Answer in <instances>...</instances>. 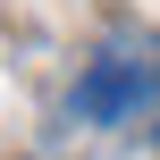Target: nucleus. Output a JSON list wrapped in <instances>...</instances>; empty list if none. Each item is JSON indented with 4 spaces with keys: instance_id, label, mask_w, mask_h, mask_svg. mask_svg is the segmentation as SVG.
<instances>
[{
    "instance_id": "1",
    "label": "nucleus",
    "mask_w": 160,
    "mask_h": 160,
    "mask_svg": "<svg viewBox=\"0 0 160 160\" xmlns=\"http://www.w3.org/2000/svg\"><path fill=\"white\" fill-rule=\"evenodd\" d=\"M68 118L76 127H160V34L143 25L110 34L68 84Z\"/></svg>"
}]
</instances>
